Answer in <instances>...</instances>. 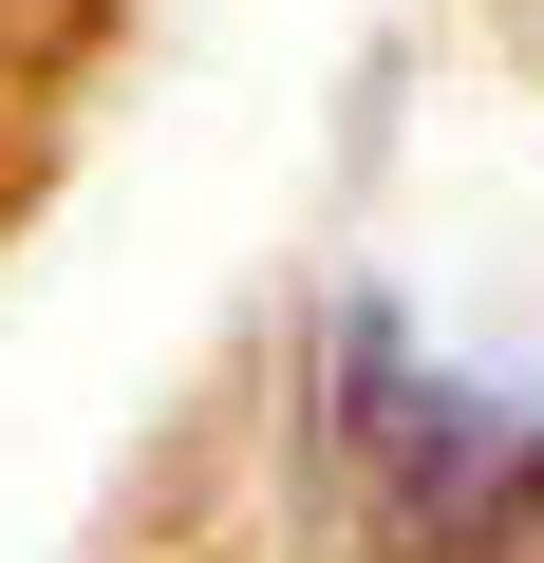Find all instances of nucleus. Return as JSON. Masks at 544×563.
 Listing matches in <instances>:
<instances>
[{
    "label": "nucleus",
    "instance_id": "f257e3e1",
    "mask_svg": "<svg viewBox=\"0 0 544 563\" xmlns=\"http://www.w3.org/2000/svg\"><path fill=\"white\" fill-rule=\"evenodd\" d=\"M338 488L376 526V563H544V395L432 376L395 320H338Z\"/></svg>",
    "mask_w": 544,
    "mask_h": 563
}]
</instances>
